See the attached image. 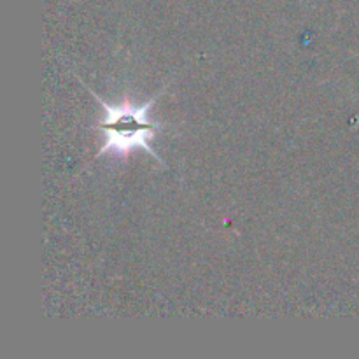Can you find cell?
Wrapping results in <instances>:
<instances>
[{
	"label": "cell",
	"mask_w": 359,
	"mask_h": 359,
	"mask_svg": "<svg viewBox=\"0 0 359 359\" xmlns=\"http://www.w3.org/2000/svg\"><path fill=\"white\" fill-rule=\"evenodd\" d=\"M90 93L104 109V119L97 125V128L104 133V144L98 149L97 156H105V154L126 156L133 151L142 149L153 158H156L158 163L163 165V160L158 156V153L149 144L151 139H154L165 128V125H161V123L149 119L151 107L161 97L163 91L158 93L156 97H151L144 104H133L126 97L119 104H107L93 90H90Z\"/></svg>",
	"instance_id": "obj_1"
}]
</instances>
